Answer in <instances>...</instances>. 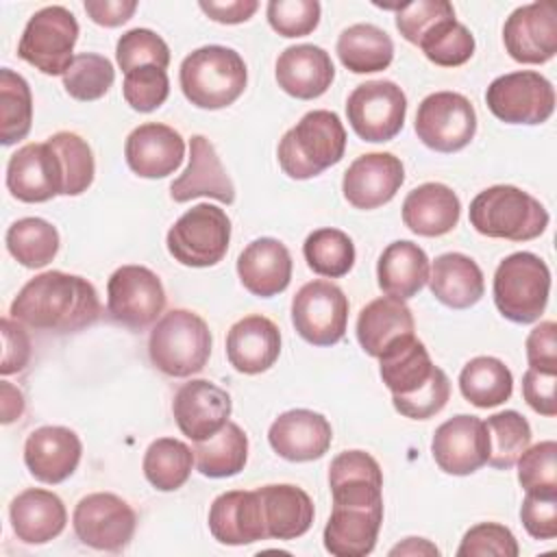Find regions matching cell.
<instances>
[{
	"instance_id": "44",
	"label": "cell",
	"mask_w": 557,
	"mask_h": 557,
	"mask_svg": "<svg viewBox=\"0 0 557 557\" xmlns=\"http://www.w3.org/2000/svg\"><path fill=\"white\" fill-rule=\"evenodd\" d=\"M490 435L487 466L496 470H509L518 457L531 446V426L527 418L513 409L494 413L485 420Z\"/></svg>"
},
{
	"instance_id": "1",
	"label": "cell",
	"mask_w": 557,
	"mask_h": 557,
	"mask_svg": "<svg viewBox=\"0 0 557 557\" xmlns=\"http://www.w3.org/2000/svg\"><path fill=\"white\" fill-rule=\"evenodd\" d=\"M102 313L96 287L61 270H48L30 278L13 298L9 315L24 326L50 333H74L91 326Z\"/></svg>"
},
{
	"instance_id": "58",
	"label": "cell",
	"mask_w": 557,
	"mask_h": 557,
	"mask_svg": "<svg viewBox=\"0 0 557 557\" xmlns=\"http://www.w3.org/2000/svg\"><path fill=\"white\" fill-rule=\"evenodd\" d=\"M555 383L557 374L555 372H542L529 368L522 376V396L527 405L546 418L557 416V398H555Z\"/></svg>"
},
{
	"instance_id": "9",
	"label": "cell",
	"mask_w": 557,
	"mask_h": 557,
	"mask_svg": "<svg viewBox=\"0 0 557 557\" xmlns=\"http://www.w3.org/2000/svg\"><path fill=\"white\" fill-rule=\"evenodd\" d=\"M487 109L505 124H542L555 111L553 83L533 70L494 78L485 91Z\"/></svg>"
},
{
	"instance_id": "61",
	"label": "cell",
	"mask_w": 557,
	"mask_h": 557,
	"mask_svg": "<svg viewBox=\"0 0 557 557\" xmlns=\"http://www.w3.org/2000/svg\"><path fill=\"white\" fill-rule=\"evenodd\" d=\"M0 411H2V418H0L2 424H9L24 413V396L9 381L0 383Z\"/></svg>"
},
{
	"instance_id": "47",
	"label": "cell",
	"mask_w": 557,
	"mask_h": 557,
	"mask_svg": "<svg viewBox=\"0 0 557 557\" xmlns=\"http://www.w3.org/2000/svg\"><path fill=\"white\" fill-rule=\"evenodd\" d=\"M424 57L440 67H457L472 59L474 54V37L466 24L457 22V17L444 20L437 24L418 46Z\"/></svg>"
},
{
	"instance_id": "20",
	"label": "cell",
	"mask_w": 557,
	"mask_h": 557,
	"mask_svg": "<svg viewBox=\"0 0 557 557\" xmlns=\"http://www.w3.org/2000/svg\"><path fill=\"white\" fill-rule=\"evenodd\" d=\"M124 159L141 178H165L185 159V139L168 124L146 122L133 128L124 141Z\"/></svg>"
},
{
	"instance_id": "28",
	"label": "cell",
	"mask_w": 557,
	"mask_h": 557,
	"mask_svg": "<svg viewBox=\"0 0 557 557\" xmlns=\"http://www.w3.org/2000/svg\"><path fill=\"white\" fill-rule=\"evenodd\" d=\"M292 255L274 237L250 242L237 257V276L242 285L259 298H272L287 289L292 281Z\"/></svg>"
},
{
	"instance_id": "59",
	"label": "cell",
	"mask_w": 557,
	"mask_h": 557,
	"mask_svg": "<svg viewBox=\"0 0 557 557\" xmlns=\"http://www.w3.org/2000/svg\"><path fill=\"white\" fill-rule=\"evenodd\" d=\"M85 11L91 17V22L107 28H115L133 17V13L137 11V2L135 0H87Z\"/></svg>"
},
{
	"instance_id": "55",
	"label": "cell",
	"mask_w": 557,
	"mask_h": 557,
	"mask_svg": "<svg viewBox=\"0 0 557 557\" xmlns=\"http://www.w3.org/2000/svg\"><path fill=\"white\" fill-rule=\"evenodd\" d=\"M520 520L535 540L557 537V496L527 492L520 505Z\"/></svg>"
},
{
	"instance_id": "39",
	"label": "cell",
	"mask_w": 557,
	"mask_h": 557,
	"mask_svg": "<svg viewBox=\"0 0 557 557\" xmlns=\"http://www.w3.org/2000/svg\"><path fill=\"white\" fill-rule=\"evenodd\" d=\"M461 396L479 409H492L509 400L513 392V376L509 368L490 355L470 359L459 374Z\"/></svg>"
},
{
	"instance_id": "34",
	"label": "cell",
	"mask_w": 557,
	"mask_h": 557,
	"mask_svg": "<svg viewBox=\"0 0 557 557\" xmlns=\"http://www.w3.org/2000/svg\"><path fill=\"white\" fill-rule=\"evenodd\" d=\"M429 287L442 305L450 309H468L481 300L485 281L472 257L463 252H444L431 265Z\"/></svg>"
},
{
	"instance_id": "42",
	"label": "cell",
	"mask_w": 557,
	"mask_h": 557,
	"mask_svg": "<svg viewBox=\"0 0 557 557\" xmlns=\"http://www.w3.org/2000/svg\"><path fill=\"white\" fill-rule=\"evenodd\" d=\"M33 126V94L24 76L0 70V141L13 146L22 141Z\"/></svg>"
},
{
	"instance_id": "48",
	"label": "cell",
	"mask_w": 557,
	"mask_h": 557,
	"mask_svg": "<svg viewBox=\"0 0 557 557\" xmlns=\"http://www.w3.org/2000/svg\"><path fill=\"white\" fill-rule=\"evenodd\" d=\"M524 492L557 496V444L553 440L529 446L516 461Z\"/></svg>"
},
{
	"instance_id": "25",
	"label": "cell",
	"mask_w": 557,
	"mask_h": 557,
	"mask_svg": "<svg viewBox=\"0 0 557 557\" xmlns=\"http://www.w3.org/2000/svg\"><path fill=\"white\" fill-rule=\"evenodd\" d=\"M333 505L376 507L383 505V472L366 450H344L329 466Z\"/></svg>"
},
{
	"instance_id": "56",
	"label": "cell",
	"mask_w": 557,
	"mask_h": 557,
	"mask_svg": "<svg viewBox=\"0 0 557 557\" xmlns=\"http://www.w3.org/2000/svg\"><path fill=\"white\" fill-rule=\"evenodd\" d=\"M524 348L529 368L557 374V324L553 320L540 322L527 335Z\"/></svg>"
},
{
	"instance_id": "31",
	"label": "cell",
	"mask_w": 557,
	"mask_h": 557,
	"mask_svg": "<svg viewBox=\"0 0 557 557\" xmlns=\"http://www.w3.org/2000/svg\"><path fill=\"white\" fill-rule=\"evenodd\" d=\"M461 215L457 194L444 183H422L403 200L405 226L422 237H440L450 233Z\"/></svg>"
},
{
	"instance_id": "43",
	"label": "cell",
	"mask_w": 557,
	"mask_h": 557,
	"mask_svg": "<svg viewBox=\"0 0 557 557\" xmlns=\"http://www.w3.org/2000/svg\"><path fill=\"white\" fill-rule=\"evenodd\" d=\"M302 255L307 265L329 278L346 276L355 265V244L339 228H315L307 235L302 244Z\"/></svg>"
},
{
	"instance_id": "21",
	"label": "cell",
	"mask_w": 557,
	"mask_h": 557,
	"mask_svg": "<svg viewBox=\"0 0 557 557\" xmlns=\"http://www.w3.org/2000/svg\"><path fill=\"white\" fill-rule=\"evenodd\" d=\"M83 455L81 437L67 426H39L24 442V463L28 472L48 485L63 483L74 474Z\"/></svg>"
},
{
	"instance_id": "32",
	"label": "cell",
	"mask_w": 557,
	"mask_h": 557,
	"mask_svg": "<svg viewBox=\"0 0 557 557\" xmlns=\"http://www.w3.org/2000/svg\"><path fill=\"white\" fill-rule=\"evenodd\" d=\"M263 509V522L268 540H296L305 535L313 524L311 496L292 483H272L257 487Z\"/></svg>"
},
{
	"instance_id": "26",
	"label": "cell",
	"mask_w": 557,
	"mask_h": 557,
	"mask_svg": "<svg viewBox=\"0 0 557 557\" xmlns=\"http://www.w3.org/2000/svg\"><path fill=\"white\" fill-rule=\"evenodd\" d=\"M278 87L298 100H313L326 94L335 78V67L329 52L313 44L285 48L276 59L274 70Z\"/></svg>"
},
{
	"instance_id": "4",
	"label": "cell",
	"mask_w": 557,
	"mask_h": 557,
	"mask_svg": "<svg viewBox=\"0 0 557 557\" xmlns=\"http://www.w3.org/2000/svg\"><path fill=\"white\" fill-rule=\"evenodd\" d=\"M476 233L492 239L529 242L548 226V211L531 194L513 185H492L479 191L468 211Z\"/></svg>"
},
{
	"instance_id": "17",
	"label": "cell",
	"mask_w": 557,
	"mask_h": 557,
	"mask_svg": "<svg viewBox=\"0 0 557 557\" xmlns=\"http://www.w3.org/2000/svg\"><path fill=\"white\" fill-rule=\"evenodd\" d=\"M503 41L518 63L540 65L557 54V9L553 2L522 4L505 20Z\"/></svg>"
},
{
	"instance_id": "7",
	"label": "cell",
	"mask_w": 557,
	"mask_h": 557,
	"mask_svg": "<svg viewBox=\"0 0 557 557\" xmlns=\"http://www.w3.org/2000/svg\"><path fill=\"white\" fill-rule=\"evenodd\" d=\"M78 22L61 4H50L30 15L17 44V57L48 76H63L74 61Z\"/></svg>"
},
{
	"instance_id": "38",
	"label": "cell",
	"mask_w": 557,
	"mask_h": 557,
	"mask_svg": "<svg viewBox=\"0 0 557 557\" xmlns=\"http://www.w3.org/2000/svg\"><path fill=\"white\" fill-rule=\"evenodd\" d=\"M194 459L202 476H209V479L235 476L246 466L248 437L239 424L226 422L209 440L196 442Z\"/></svg>"
},
{
	"instance_id": "18",
	"label": "cell",
	"mask_w": 557,
	"mask_h": 557,
	"mask_svg": "<svg viewBox=\"0 0 557 557\" xmlns=\"http://www.w3.org/2000/svg\"><path fill=\"white\" fill-rule=\"evenodd\" d=\"M231 396L207 379L183 383L172 400L176 426L191 442H202L215 435L231 418Z\"/></svg>"
},
{
	"instance_id": "51",
	"label": "cell",
	"mask_w": 557,
	"mask_h": 557,
	"mask_svg": "<svg viewBox=\"0 0 557 557\" xmlns=\"http://www.w3.org/2000/svg\"><path fill=\"white\" fill-rule=\"evenodd\" d=\"M396 9V28L398 33L413 46H420V41L444 20L455 17V9L446 0H418L407 2Z\"/></svg>"
},
{
	"instance_id": "3",
	"label": "cell",
	"mask_w": 557,
	"mask_h": 557,
	"mask_svg": "<svg viewBox=\"0 0 557 557\" xmlns=\"http://www.w3.org/2000/svg\"><path fill=\"white\" fill-rule=\"evenodd\" d=\"M183 96L198 109H224L246 89V63L233 48L202 46L189 52L178 70Z\"/></svg>"
},
{
	"instance_id": "6",
	"label": "cell",
	"mask_w": 557,
	"mask_h": 557,
	"mask_svg": "<svg viewBox=\"0 0 557 557\" xmlns=\"http://www.w3.org/2000/svg\"><path fill=\"white\" fill-rule=\"evenodd\" d=\"M494 305L503 318L516 324L540 320L550 294V270L533 252L505 257L494 272Z\"/></svg>"
},
{
	"instance_id": "14",
	"label": "cell",
	"mask_w": 557,
	"mask_h": 557,
	"mask_svg": "<svg viewBox=\"0 0 557 557\" xmlns=\"http://www.w3.org/2000/svg\"><path fill=\"white\" fill-rule=\"evenodd\" d=\"M72 527L85 546L120 553L133 540L137 516L124 498L111 492H94L76 503Z\"/></svg>"
},
{
	"instance_id": "19",
	"label": "cell",
	"mask_w": 557,
	"mask_h": 557,
	"mask_svg": "<svg viewBox=\"0 0 557 557\" xmlns=\"http://www.w3.org/2000/svg\"><path fill=\"white\" fill-rule=\"evenodd\" d=\"M405 181V168L392 152H368L357 157L342 178V191L355 209L387 205Z\"/></svg>"
},
{
	"instance_id": "53",
	"label": "cell",
	"mask_w": 557,
	"mask_h": 557,
	"mask_svg": "<svg viewBox=\"0 0 557 557\" xmlns=\"http://www.w3.org/2000/svg\"><path fill=\"white\" fill-rule=\"evenodd\" d=\"M520 553L513 533L498 522H479L470 527L457 548V557H516Z\"/></svg>"
},
{
	"instance_id": "52",
	"label": "cell",
	"mask_w": 557,
	"mask_h": 557,
	"mask_svg": "<svg viewBox=\"0 0 557 557\" xmlns=\"http://www.w3.org/2000/svg\"><path fill=\"white\" fill-rule=\"evenodd\" d=\"M318 0H270L265 7L272 30L281 37H305L320 24Z\"/></svg>"
},
{
	"instance_id": "13",
	"label": "cell",
	"mask_w": 557,
	"mask_h": 557,
	"mask_svg": "<svg viewBox=\"0 0 557 557\" xmlns=\"http://www.w3.org/2000/svg\"><path fill=\"white\" fill-rule=\"evenodd\" d=\"M165 309L161 278L146 265H122L107 283V313L128 326L148 329Z\"/></svg>"
},
{
	"instance_id": "49",
	"label": "cell",
	"mask_w": 557,
	"mask_h": 557,
	"mask_svg": "<svg viewBox=\"0 0 557 557\" xmlns=\"http://www.w3.org/2000/svg\"><path fill=\"white\" fill-rule=\"evenodd\" d=\"M115 59L124 74L141 65H154L165 70L170 65V48L154 30L131 28L117 39Z\"/></svg>"
},
{
	"instance_id": "37",
	"label": "cell",
	"mask_w": 557,
	"mask_h": 557,
	"mask_svg": "<svg viewBox=\"0 0 557 557\" xmlns=\"http://www.w3.org/2000/svg\"><path fill=\"white\" fill-rule=\"evenodd\" d=\"M337 57L355 74H372L389 67L394 59L392 37L374 24H352L337 37Z\"/></svg>"
},
{
	"instance_id": "10",
	"label": "cell",
	"mask_w": 557,
	"mask_h": 557,
	"mask_svg": "<svg viewBox=\"0 0 557 557\" xmlns=\"http://www.w3.org/2000/svg\"><path fill=\"white\" fill-rule=\"evenodd\" d=\"M413 128L426 148L457 152L474 139L476 111L463 94L435 91L418 104Z\"/></svg>"
},
{
	"instance_id": "50",
	"label": "cell",
	"mask_w": 557,
	"mask_h": 557,
	"mask_svg": "<svg viewBox=\"0 0 557 557\" xmlns=\"http://www.w3.org/2000/svg\"><path fill=\"white\" fill-rule=\"evenodd\" d=\"M124 100L131 109L139 113H150L159 109L170 96L168 72L154 65H141L124 74L122 83Z\"/></svg>"
},
{
	"instance_id": "41",
	"label": "cell",
	"mask_w": 557,
	"mask_h": 557,
	"mask_svg": "<svg viewBox=\"0 0 557 557\" xmlns=\"http://www.w3.org/2000/svg\"><path fill=\"white\" fill-rule=\"evenodd\" d=\"M196 459L194 450L174 437L154 440L144 455V476L159 492H174L183 487L191 474Z\"/></svg>"
},
{
	"instance_id": "27",
	"label": "cell",
	"mask_w": 557,
	"mask_h": 557,
	"mask_svg": "<svg viewBox=\"0 0 557 557\" xmlns=\"http://www.w3.org/2000/svg\"><path fill=\"white\" fill-rule=\"evenodd\" d=\"M278 355L281 331L270 318L252 313L228 329L226 359L237 372L261 374L274 366Z\"/></svg>"
},
{
	"instance_id": "24",
	"label": "cell",
	"mask_w": 557,
	"mask_h": 557,
	"mask_svg": "<svg viewBox=\"0 0 557 557\" xmlns=\"http://www.w3.org/2000/svg\"><path fill=\"white\" fill-rule=\"evenodd\" d=\"M209 531L220 544L226 546H244L268 540L257 490H231L220 494L209 507Z\"/></svg>"
},
{
	"instance_id": "60",
	"label": "cell",
	"mask_w": 557,
	"mask_h": 557,
	"mask_svg": "<svg viewBox=\"0 0 557 557\" xmlns=\"http://www.w3.org/2000/svg\"><path fill=\"white\" fill-rule=\"evenodd\" d=\"M207 17L220 24H242L255 15L259 9L257 0H231V2H213V0H202L198 4Z\"/></svg>"
},
{
	"instance_id": "33",
	"label": "cell",
	"mask_w": 557,
	"mask_h": 557,
	"mask_svg": "<svg viewBox=\"0 0 557 557\" xmlns=\"http://www.w3.org/2000/svg\"><path fill=\"white\" fill-rule=\"evenodd\" d=\"M379 363L381 379L392 392V398H403L418 392L437 370L426 346L413 333L394 339L379 355Z\"/></svg>"
},
{
	"instance_id": "30",
	"label": "cell",
	"mask_w": 557,
	"mask_h": 557,
	"mask_svg": "<svg viewBox=\"0 0 557 557\" xmlns=\"http://www.w3.org/2000/svg\"><path fill=\"white\" fill-rule=\"evenodd\" d=\"M9 520L24 544H46L63 533L67 511L54 492L28 487L11 500Z\"/></svg>"
},
{
	"instance_id": "11",
	"label": "cell",
	"mask_w": 557,
	"mask_h": 557,
	"mask_svg": "<svg viewBox=\"0 0 557 557\" xmlns=\"http://www.w3.org/2000/svg\"><path fill=\"white\" fill-rule=\"evenodd\" d=\"M292 324L313 346H333L346 335L348 298L331 281L305 283L292 300Z\"/></svg>"
},
{
	"instance_id": "23",
	"label": "cell",
	"mask_w": 557,
	"mask_h": 557,
	"mask_svg": "<svg viewBox=\"0 0 557 557\" xmlns=\"http://www.w3.org/2000/svg\"><path fill=\"white\" fill-rule=\"evenodd\" d=\"M170 196L174 202H187L191 198H215L224 205L235 200V185L228 178L215 146L205 135L189 139V163L185 172L172 181Z\"/></svg>"
},
{
	"instance_id": "62",
	"label": "cell",
	"mask_w": 557,
	"mask_h": 557,
	"mask_svg": "<svg viewBox=\"0 0 557 557\" xmlns=\"http://www.w3.org/2000/svg\"><path fill=\"white\" fill-rule=\"evenodd\" d=\"M389 555H440V548L424 537H407L403 544H396Z\"/></svg>"
},
{
	"instance_id": "12",
	"label": "cell",
	"mask_w": 557,
	"mask_h": 557,
	"mask_svg": "<svg viewBox=\"0 0 557 557\" xmlns=\"http://www.w3.org/2000/svg\"><path fill=\"white\" fill-rule=\"evenodd\" d=\"M346 115L352 131L363 141H389L405 124L407 96L392 81H368L350 91Z\"/></svg>"
},
{
	"instance_id": "36",
	"label": "cell",
	"mask_w": 557,
	"mask_h": 557,
	"mask_svg": "<svg viewBox=\"0 0 557 557\" xmlns=\"http://www.w3.org/2000/svg\"><path fill=\"white\" fill-rule=\"evenodd\" d=\"M413 313L405 300L381 296L370 300L357 318V339L363 352L376 357L398 337L413 333Z\"/></svg>"
},
{
	"instance_id": "15",
	"label": "cell",
	"mask_w": 557,
	"mask_h": 557,
	"mask_svg": "<svg viewBox=\"0 0 557 557\" xmlns=\"http://www.w3.org/2000/svg\"><path fill=\"white\" fill-rule=\"evenodd\" d=\"M431 455L442 472L466 476L487 463L490 435L485 420L468 413L442 422L431 440Z\"/></svg>"
},
{
	"instance_id": "2",
	"label": "cell",
	"mask_w": 557,
	"mask_h": 557,
	"mask_svg": "<svg viewBox=\"0 0 557 557\" xmlns=\"http://www.w3.org/2000/svg\"><path fill=\"white\" fill-rule=\"evenodd\" d=\"M346 150V128L337 113L313 109L305 113L278 141V165L296 181L322 174L342 161Z\"/></svg>"
},
{
	"instance_id": "57",
	"label": "cell",
	"mask_w": 557,
	"mask_h": 557,
	"mask_svg": "<svg viewBox=\"0 0 557 557\" xmlns=\"http://www.w3.org/2000/svg\"><path fill=\"white\" fill-rule=\"evenodd\" d=\"M2 339H4V350H2L0 372L4 376L22 372L30 361V337L24 331V324L13 320L11 315L2 318Z\"/></svg>"
},
{
	"instance_id": "29",
	"label": "cell",
	"mask_w": 557,
	"mask_h": 557,
	"mask_svg": "<svg viewBox=\"0 0 557 557\" xmlns=\"http://www.w3.org/2000/svg\"><path fill=\"white\" fill-rule=\"evenodd\" d=\"M383 524V505H333L324 527V548L335 557H366L374 550Z\"/></svg>"
},
{
	"instance_id": "22",
	"label": "cell",
	"mask_w": 557,
	"mask_h": 557,
	"mask_svg": "<svg viewBox=\"0 0 557 557\" xmlns=\"http://www.w3.org/2000/svg\"><path fill=\"white\" fill-rule=\"evenodd\" d=\"M268 442L272 450L287 461H313L329 450L333 429L318 411L289 409L270 424Z\"/></svg>"
},
{
	"instance_id": "35",
	"label": "cell",
	"mask_w": 557,
	"mask_h": 557,
	"mask_svg": "<svg viewBox=\"0 0 557 557\" xmlns=\"http://www.w3.org/2000/svg\"><path fill=\"white\" fill-rule=\"evenodd\" d=\"M429 274L431 263L426 252L409 239L387 244L376 263L381 292L400 300L413 298L429 283Z\"/></svg>"
},
{
	"instance_id": "45",
	"label": "cell",
	"mask_w": 557,
	"mask_h": 557,
	"mask_svg": "<svg viewBox=\"0 0 557 557\" xmlns=\"http://www.w3.org/2000/svg\"><path fill=\"white\" fill-rule=\"evenodd\" d=\"M115 81L113 63L96 52L74 54L72 65L63 74V87L70 98L78 102H91L102 98Z\"/></svg>"
},
{
	"instance_id": "54",
	"label": "cell",
	"mask_w": 557,
	"mask_h": 557,
	"mask_svg": "<svg viewBox=\"0 0 557 557\" xmlns=\"http://www.w3.org/2000/svg\"><path fill=\"white\" fill-rule=\"evenodd\" d=\"M450 398V381L442 368L433 372L426 385H422L418 392L403 396V398H392L394 409L411 420H426L435 413H440Z\"/></svg>"
},
{
	"instance_id": "5",
	"label": "cell",
	"mask_w": 557,
	"mask_h": 557,
	"mask_svg": "<svg viewBox=\"0 0 557 557\" xmlns=\"http://www.w3.org/2000/svg\"><path fill=\"white\" fill-rule=\"evenodd\" d=\"M148 355L159 372L174 379L191 376L209 361L211 331L196 311L172 309L152 326Z\"/></svg>"
},
{
	"instance_id": "16",
	"label": "cell",
	"mask_w": 557,
	"mask_h": 557,
	"mask_svg": "<svg viewBox=\"0 0 557 557\" xmlns=\"http://www.w3.org/2000/svg\"><path fill=\"white\" fill-rule=\"evenodd\" d=\"M65 176L57 150L50 141L17 148L7 163V189L20 202H46L63 196Z\"/></svg>"
},
{
	"instance_id": "8",
	"label": "cell",
	"mask_w": 557,
	"mask_h": 557,
	"mask_svg": "<svg viewBox=\"0 0 557 557\" xmlns=\"http://www.w3.org/2000/svg\"><path fill=\"white\" fill-rule=\"evenodd\" d=\"M231 242V220L224 209L200 202L187 209L168 231V252L187 268H209L224 259Z\"/></svg>"
},
{
	"instance_id": "46",
	"label": "cell",
	"mask_w": 557,
	"mask_h": 557,
	"mask_svg": "<svg viewBox=\"0 0 557 557\" xmlns=\"http://www.w3.org/2000/svg\"><path fill=\"white\" fill-rule=\"evenodd\" d=\"M48 141L57 150L63 165V196H81L83 191H87L96 174V161L89 144L72 131H59L50 135Z\"/></svg>"
},
{
	"instance_id": "40",
	"label": "cell",
	"mask_w": 557,
	"mask_h": 557,
	"mask_svg": "<svg viewBox=\"0 0 557 557\" xmlns=\"http://www.w3.org/2000/svg\"><path fill=\"white\" fill-rule=\"evenodd\" d=\"M9 255L24 268H44L59 252V231L44 218H20L4 235Z\"/></svg>"
}]
</instances>
